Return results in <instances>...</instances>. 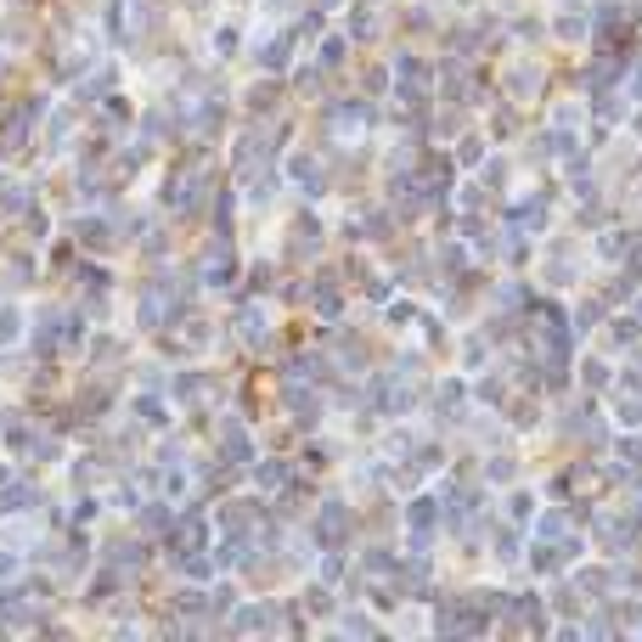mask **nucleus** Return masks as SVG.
Wrapping results in <instances>:
<instances>
[{"label": "nucleus", "mask_w": 642, "mask_h": 642, "mask_svg": "<svg viewBox=\"0 0 642 642\" xmlns=\"http://www.w3.org/2000/svg\"><path fill=\"white\" fill-rule=\"evenodd\" d=\"M18 338H23V322L12 310H0V344H18Z\"/></svg>", "instance_id": "f257e3e1"}]
</instances>
